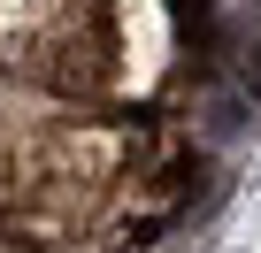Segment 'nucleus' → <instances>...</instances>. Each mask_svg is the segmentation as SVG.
Listing matches in <instances>:
<instances>
[{"instance_id":"1","label":"nucleus","mask_w":261,"mask_h":253,"mask_svg":"<svg viewBox=\"0 0 261 253\" xmlns=\"http://www.w3.org/2000/svg\"><path fill=\"white\" fill-rule=\"evenodd\" d=\"M238 85H246V92H261V46H253V54L238 62Z\"/></svg>"}]
</instances>
